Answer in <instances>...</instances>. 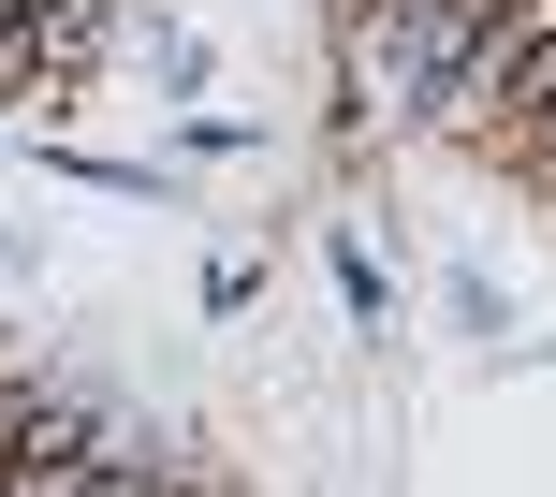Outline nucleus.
Wrapping results in <instances>:
<instances>
[{"label":"nucleus","instance_id":"f257e3e1","mask_svg":"<svg viewBox=\"0 0 556 497\" xmlns=\"http://www.w3.org/2000/svg\"><path fill=\"white\" fill-rule=\"evenodd\" d=\"M498 29H513V0H366L352 15V74L381 103H410V117H454V88H469V59Z\"/></svg>","mask_w":556,"mask_h":497},{"label":"nucleus","instance_id":"f03ea898","mask_svg":"<svg viewBox=\"0 0 556 497\" xmlns=\"http://www.w3.org/2000/svg\"><path fill=\"white\" fill-rule=\"evenodd\" d=\"M542 88H556V0H513V29L469 59V88H454V117L498 132V117H542Z\"/></svg>","mask_w":556,"mask_h":497},{"label":"nucleus","instance_id":"7ed1b4c3","mask_svg":"<svg viewBox=\"0 0 556 497\" xmlns=\"http://www.w3.org/2000/svg\"><path fill=\"white\" fill-rule=\"evenodd\" d=\"M337 293H352V322H366V336H381V322H395V278H381V264H366V248H337Z\"/></svg>","mask_w":556,"mask_h":497},{"label":"nucleus","instance_id":"20e7f679","mask_svg":"<svg viewBox=\"0 0 556 497\" xmlns=\"http://www.w3.org/2000/svg\"><path fill=\"white\" fill-rule=\"evenodd\" d=\"M528 176L556 191V88H542V117H528Z\"/></svg>","mask_w":556,"mask_h":497}]
</instances>
